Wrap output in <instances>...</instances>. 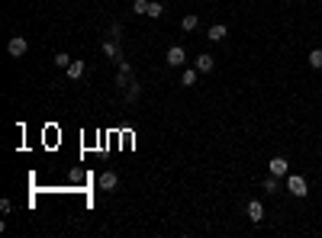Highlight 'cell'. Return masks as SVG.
I'll return each instance as SVG.
<instances>
[{"label":"cell","mask_w":322,"mask_h":238,"mask_svg":"<svg viewBox=\"0 0 322 238\" xmlns=\"http://www.w3.org/2000/svg\"><path fill=\"white\" fill-rule=\"evenodd\" d=\"M7 52H10V55H13V58H23V55H26V52H29V42H26L23 36H13L10 42H7Z\"/></svg>","instance_id":"obj_5"},{"label":"cell","mask_w":322,"mask_h":238,"mask_svg":"<svg viewBox=\"0 0 322 238\" xmlns=\"http://www.w3.org/2000/svg\"><path fill=\"white\" fill-rule=\"evenodd\" d=\"M267 171L274 174V177H284L287 180V174H290V161H287V158H271V161H267Z\"/></svg>","instance_id":"obj_2"},{"label":"cell","mask_w":322,"mask_h":238,"mask_svg":"<svg viewBox=\"0 0 322 238\" xmlns=\"http://www.w3.org/2000/svg\"><path fill=\"white\" fill-rule=\"evenodd\" d=\"M84 71H87V65H84V61H71V65H68V81H81V77H84Z\"/></svg>","instance_id":"obj_7"},{"label":"cell","mask_w":322,"mask_h":238,"mask_svg":"<svg viewBox=\"0 0 322 238\" xmlns=\"http://www.w3.org/2000/svg\"><path fill=\"white\" fill-rule=\"evenodd\" d=\"M197 77H200L197 68H187V71L180 74V84H184V87H194V84H197Z\"/></svg>","instance_id":"obj_10"},{"label":"cell","mask_w":322,"mask_h":238,"mask_svg":"<svg viewBox=\"0 0 322 238\" xmlns=\"http://www.w3.org/2000/svg\"><path fill=\"white\" fill-rule=\"evenodd\" d=\"M164 58H168L171 68H184V65H187V52H184V45H171Z\"/></svg>","instance_id":"obj_3"},{"label":"cell","mask_w":322,"mask_h":238,"mask_svg":"<svg viewBox=\"0 0 322 238\" xmlns=\"http://www.w3.org/2000/svg\"><path fill=\"white\" fill-rule=\"evenodd\" d=\"M264 190L267 193H277V190H281V177H274V174H271V177L264 180Z\"/></svg>","instance_id":"obj_15"},{"label":"cell","mask_w":322,"mask_h":238,"mask_svg":"<svg viewBox=\"0 0 322 238\" xmlns=\"http://www.w3.org/2000/svg\"><path fill=\"white\" fill-rule=\"evenodd\" d=\"M225 36H229V29H225L222 23L210 26V32H206V39H210V42H225Z\"/></svg>","instance_id":"obj_8"},{"label":"cell","mask_w":322,"mask_h":238,"mask_svg":"<svg viewBox=\"0 0 322 238\" xmlns=\"http://www.w3.org/2000/svg\"><path fill=\"white\" fill-rule=\"evenodd\" d=\"M287 193H290V197H306L309 187H306V180H303L300 174H287Z\"/></svg>","instance_id":"obj_1"},{"label":"cell","mask_w":322,"mask_h":238,"mask_svg":"<svg viewBox=\"0 0 322 238\" xmlns=\"http://www.w3.org/2000/svg\"><path fill=\"white\" fill-rule=\"evenodd\" d=\"M132 13L135 16H149V0H132Z\"/></svg>","instance_id":"obj_13"},{"label":"cell","mask_w":322,"mask_h":238,"mask_svg":"<svg viewBox=\"0 0 322 238\" xmlns=\"http://www.w3.org/2000/svg\"><path fill=\"white\" fill-rule=\"evenodd\" d=\"M0 213H4V216L13 213V203H10V200H0Z\"/></svg>","instance_id":"obj_17"},{"label":"cell","mask_w":322,"mask_h":238,"mask_svg":"<svg viewBox=\"0 0 322 238\" xmlns=\"http://www.w3.org/2000/svg\"><path fill=\"white\" fill-rule=\"evenodd\" d=\"M180 26H184V32H194L197 26H200V16H197V13H187L184 20H180Z\"/></svg>","instance_id":"obj_11"},{"label":"cell","mask_w":322,"mask_h":238,"mask_svg":"<svg viewBox=\"0 0 322 238\" xmlns=\"http://www.w3.org/2000/svg\"><path fill=\"white\" fill-rule=\"evenodd\" d=\"M245 213H248V219H251L255 225H258V222H264V203H261V200H251Z\"/></svg>","instance_id":"obj_6"},{"label":"cell","mask_w":322,"mask_h":238,"mask_svg":"<svg viewBox=\"0 0 322 238\" xmlns=\"http://www.w3.org/2000/svg\"><path fill=\"white\" fill-rule=\"evenodd\" d=\"M194 68H197V71H200V74H210V71H213V68H216V58L210 55V52H200V55L194 58Z\"/></svg>","instance_id":"obj_4"},{"label":"cell","mask_w":322,"mask_h":238,"mask_svg":"<svg viewBox=\"0 0 322 238\" xmlns=\"http://www.w3.org/2000/svg\"><path fill=\"white\" fill-rule=\"evenodd\" d=\"M161 13H164V4H158V0H149V16H152V20H158Z\"/></svg>","instance_id":"obj_14"},{"label":"cell","mask_w":322,"mask_h":238,"mask_svg":"<svg viewBox=\"0 0 322 238\" xmlns=\"http://www.w3.org/2000/svg\"><path fill=\"white\" fill-rule=\"evenodd\" d=\"M116 183H119L116 171H103L100 174V190H116Z\"/></svg>","instance_id":"obj_9"},{"label":"cell","mask_w":322,"mask_h":238,"mask_svg":"<svg viewBox=\"0 0 322 238\" xmlns=\"http://www.w3.org/2000/svg\"><path fill=\"white\" fill-rule=\"evenodd\" d=\"M55 65L62 68V71H68V65H71V58H68V52H58V55H55Z\"/></svg>","instance_id":"obj_16"},{"label":"cell","mask_w":322,"mask_h":238,"mask_svg":"<svg viewBox=\"0 0 322 238\" xmlns=\"http://www.w3.org/2000/svg\"><path fill=\"white\" fill-rule=\"evenodd\" d=\"M309 68L322 71V49H312V52H309Z\"/></svg>","instance_id":"obj_12"}]
</instances>
